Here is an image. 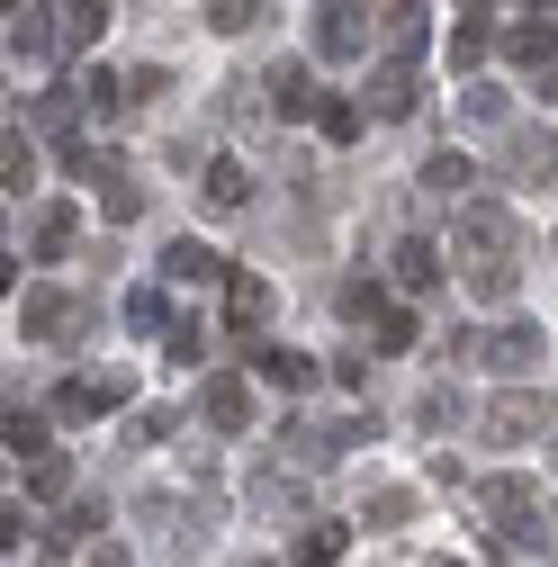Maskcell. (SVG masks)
I'll list each match as a JSON object with an SVG mask.
<instances>
[{"label": "cell", "instance_id": "obj_1", "mask_svg": "<svg viewBox=\"0 0 558 567\" xmlns=\"http://www.w3.org/2000/svg\"><path fill=\"white\" fill-rule=\"evenodd\" d=\"M459 252H468V279H477V289H505L523 235H514V217H496V207H468V217H459Z\"/></svg>", "mask_w": 558, "mask_h": 567}, {"label": "cell", "instance_id": "obj_2", "mask_svg": "<svg viewBox=\"0 0 558 567\" xmlns=\"http://www.w3.org/2000/svg\"><path fill=\"white\" fill-rule=\"evenodd\" d=\"M540 423H549V405L514 388V396H496V405H486V442H496V451H505V442H531Z\"/></svg>", "mask_w": 558, "mask_h": 567}, {"label": "cell", "instance_id": "obj_3", "mask_svg": "<svg viewBox=\"0 0 558 567\" xmlns=\"http://www.w3.org/2000/svg\"><path fill=\"white\" fill-rule=\"evenodd\" d=\"M477 361H486V370H514V379H523V370L540 361V324H505V333H486V342H477Z\"/></svg>", "mask_w": 558, "mask_h": 567}, {"label": "cell", "instance_id": "obj_4", "mask_svg": "<svg viewBox=\"0 0 558 567\" xmlns=\"http://www.w3.org/2000/svg\"><path fill=\"white\" fill-rule=\"evenodd\" d=\"M19 324H28V342H63V324H82V316H73V298H63V289H28Z\"/></svg>", "mask_w": 558, "mask_h": 567}, {"label": "cell", "instance_id": "obj_5", "mask_svg": "<svg viewBox=\"0 0 558 567\" xmlns=\"http://www.w3.org/2000/svg\"><path fill=\"white\" fill-rule=\"evenodd\" d=\"M108 405H117V379H63V388H54V414H63V423H91V414H108Z\"/></svg>", "mask_w": 558, "mask_h": 567}, {"label": "cell", "instance_id": "obj_6", "mask_svg": "<svg viewBox=\"0 0 558 567\" xmlns=\"http://www.w3.org/2000/svg\"><path fill=\"white\" fill-rule=\"evenodd\" d=\"M28 252H37V261H63V252H73V207H37Z\"/></svg>", "mask_w": 558, "mask_h": 567}, {"label": "cell", "instance_id": "obj_7", "mask_svg": "<svg viewBox=\"0 0 558 567\" xmlns=\"http://www.w3.org/2000/svg\"><path fill=\"white\" fill-rule=\"evenodd\" d=\"M207 423H217V433H244V423H252V388L217 379V388H207Z\"/></svg>", "mask_w": 558, "mask_h": 567}, {"label": "cell", "instance_id": "obj_8", "mask_svg": "<svg viewBox=\"0 0 558 567\" xmlns=\"http://www.w3.org/2000/svg\"><path fill=\"white\" fill-rule=\"evenodd\" d=\"M261 316H270V289H261V279H252V270H244V279H226V324H235V333H252Z\"/></svg>", "mask_w": 558, "mask_h": 567}, {"label": "cell", "instance_id": "obj_9", "mask_svg": "<svg viewBox=\"0 0 558 567\" xmlns=\"http://www.w3.org/2000/svg\"><path fill=\"white\" fill-rule=\"evenodd\" d=\"M316 37H324V54H361V10H352V0H324Z\"/></svg>", "mask_w": 558, "mask_h": 567}, {"label": "cell", "instance_id": "obj_10", "mask_svg": "<svg viewBox=\"0 0 558 567\" xmlns=\"http://www.w3.org/2000/svg\"><path fill=\"white\" fill-rule=\"evenodd\" d=\"M91 532H100V505H91V495H82V505H63V514H54V532H45L54 567H63V549H73V540H91Z\"/></svg>", "mask_w": 558, "mask_h": 567}, {"label": "cell", "instance_id": "obj_11", "mask_svg": "<svg viewBox=\"0 0 558 567\" xmlns=\"http://www.w3.org/2000/svg\"><path fill=\"white\" fill-rule=\"evenodd\" d=\"M0 451H28V460H45V414L10 405V414H0Z\"/></svg>", "mask_w": 558, "mask_h": 567}, {"label": "cell", "instance_id": "obj_12", "mask_svg": "<svg viewBox=\"0 0 558 567\" xmlns=\"http://www.w3.org/2000/svg\"><path fill=\"white\" fill-rule=\"evenodd\" d=\"M261 379L298 396V388H316V361H307V351H261Z\"/></svg>", "mask_w": 558, "mask_h": 567}, {"label": "cell", "instance_id": "obj_13", "mask_svg": "<svg viewBox=\"0 0 558 567\" xmlns=\"http://www.w3.org/2000/svg\"><path fill=\"white\" fill-rule=\"evenodd\" d=\"M486 514L523 532V523H531V486H523V477H496V486H486Z\"/></svg>", "mask_w": 558, "mask_h": 567}, {"label": "cell", "instance_id": "obj_14", "mask_svg": "<svg viewBox=\"0 0 558 567\" xmlns=\"http://www.w3.org/2000/svg\"><path fill=\"white\" fill-rule=\"evenodd\" d=\"M198 198H207V207H244V198H252V189H244V163H207Z\"/></svg>", "mask_w": 558, "mask_h": 567}, {"label": "cell", "instance_id": "obj_15", "mask_svg": "<svg viewBox=\"0 0 558 567\" xmlns=\"http://www.w3.org/2000/svg\"><path fill=\"white\" fill-rule=\"evenodd\" d=\"M405 514H414V486H388V495H370V505H361V523H370V532H396Z\"/></svg>", "mask_w": 558, "mask_h": 567}, {"label": "cell", "instance_id": "obj_16", "mask_svg": "<svg viewBox=\"0 0 558 567\" xmlns=\"http://www.w3.org/2000/svg\"><path fill=\"white\" fill-rule=\"evenodd\" d=\"M163 270H172V279H217L226 261L207 252V244H172V252H163Z\"/></svg>", "mask_w": 558, "mask_h": 567}, {"label": "cell", "instance_id": "obj_17", "mask_svg": "<svg viewBox=\"0 0 558 567\" xmlns=\"http://www.w3.org/2000/svg\"><path fill=\"white\" fill-rule=\"evenodd\" d=\"M405 100H414V73H405V63H388V73L370 82V109H379V117H396Z\"/></svg>", "mask_w": 558, "mask_h": 567}, {"label": "cell", "instance_id": "obj_18", "mask_svg": "<svg viewBox=\"0 0 558 567\" xmlns=\"http://www.w3.org/2000/svg\"><path fill=\"white\" fill-rule=\"evenodd\" d=\"M433 279H442L433 244H405V252H396V289H433Z\"/></svg>", "mask_w": 558, "mask_h": 567}, {"label": "cell", "instance_id": "obj_19", "mask_svg": "<svg viewBox=\"0 0 558 567\" xmlns=\"http://www.w3.org/2000/svg\"><path fill=\"white\" fill-rule=\"evenodd\" d=\"M108 28V0H73V10H63V45H91Z\"/></svg>", "mask_w": 558, "mask_h": 567}, {"label": "cell", "instance_id": "obj_20", "mask_svg": "<svg viewBox=\"0 0 558 567\" xmlns=\"http://www.w3.org/2000/svg\"><path fill=\"white\" fill-rule=\"evenodd\" d=\"M126 324H135V333H163V324H172V298H163V289H135V298H126Z\"/></svg>", "mask_w": 558, "mask_h": 567}, {"label": "cell", "instance_id": "obj_21", "mask_svg": "<svg viewBox=\"0 0 558 567\" xmlns=\"http://www.w3.org/2000/svg\"><path fill=\"white\" fill-rule=\"evenodd\" d=\"M54 37H63L54 19H37V10H19V54H28V63H45V54H54Z\"/></svg>", "mask_w": 558, "mask_h": 567}, {"label": "cell", "instance_id": "obj_22", "mask_svg": "<svg viewBox=\"0 0 558 567\" xmlns=\"http://www.w3.org/2000/svg\"><path fill=\"white\" fill-rule=\"evenodd\" d=\"M28 172H37V145H28V135H0V181H10V189H19Z\"/></svg>", "mask_w": 558, "mask_h": 567}, {"label": "cell", "instance_id": "obj_23", "mask_svg": "<svg viewBox=\"0 0 558 567\" xmlns=\"http://www.w3.org/2000/svg\"><path fill=\"white\" fill-rule=\"evenodd\" d=\"M252 19H261V0H207V28H226V37L252 28Z\"/></svg>", "mask_w": 558, "mask_h": 567}, {"label": "cell", "instance_id": "obj_24", "mask_svg": "<svg viewBox=\"0 0 558 567\" xmlns=\"http://www.w3.org/2000/svg\"><path fill=\"white\" fill-rule=\"evenodd\" d=\"M333 549H342V532H333V523H316V532L298 540V558H307V567H333Z\"/></svg>", "mask_w": 558, "mask_h": 567}, {"label": "cell", "instance_id": "obj_25", "mask_svg": "<svg viewBox=\"0 0 558 567\" xmlns=\"http://www.w3.org/2000/svg\"><path fill=\"white\" fill-rule=\"evenodd\" d=\"M324 135H333V145H352V135H361V109H352V100H324Z\"/></svg>", "mask_w": 558, "mask_h": 567}, {"label": "cell", "instance_id": "obj_26", "mask_svg": "<svg viewBox=\"0 0 558 567\" xmlns=\"http://www.w3.org/2000/svg\"><path fill=\"white\" fill-rule=\"evenodd\" d=\"M424 189H468V163H459V154H433V172H424Z\"/></svg>", "mask_w": 558, "mask_h": 567}, {"label": "cell", "instance_id": "obj_27", "mask_svg": "<svg viewBox=\"0 0 558 567\" xmlns=\"http://www.w3.org/2000/svg\"><path fill=\"white\" fill-rule=\"evenodd\" d=\"M414 342V316H379V351H405Z\"/></svg>", "mask_w": 558, "mask_h": 567}, {"label": "cell", "instance_id": "obj_28", "mask_svg": "<svg viewBox=\"0 0 558 567\" xmlns=\"http://www.w3.org/2000/svg\"><path fill=\"white\" fill-rule=\"evenodd\" d=\"M19 532H28V514H10V505H0V549H19Z\"/></svg>", "mask_w": 558, "mask_h": 567}, {"label": "cell", "instance_id": "obj_29", "mask_svg": "<svg viewBox=\"0 0 558 567\" xmlns=\"http://www.w3.org/2000/svg\"><path fill=\"white\" fill-rule=\"evenodd\" d=\"M91 567H135V558H126L117 540H100V549H91Z\"/></svg>", "mask_w": 558, "mask_h": 567}, {"label": "cell", "instance_id": "obj_30", "mask_svg": "<svg viewBox=\"0 0 558 567\" xmlns=\"http://www.w3.org/2000/svg\"><path fill=\"white\" fill-rule=\"evenodd\" d=\"M540 100H558V63H540Z\"/></svg>", "mask_w": 558, "mask_h": 567}, {"label": "cell", "instance_id": "obj_31", "mask_svg": "<svg viewBox=\"0 0 558 567\" xmlns=\"http://www.w3.org/2000/svg\"><path fill=\"white\" fill-rule=\"evenodd\" d=\"M10 289H19V261H0V298H10Z\"/></svg>", "mask_w": 558, "mask_h": 567}, {"label": "cell", "instance_id": "obj_32", "mask_svg": "<svg viewBox=\"0 0 558 567\" xmlns=\"http://www.w3.org/2000/svg\"><path fill=\"white\" fill-rule=\"evenodd\" d=\"M0 19H19V0H0Z\"/></svg>", "mask_w": 558, "mask_h": 567}]
</instances>
